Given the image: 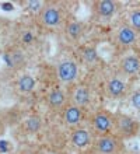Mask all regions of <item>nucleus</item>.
<instances>
[{"label": "nucleus", "instance_id": "1", "mask_svg": "<svg viewBox=\"0 0 140 154\" xmlns=\"http://www.w3.org/2000/svg\"><path fill=\"white\" fill-rule=\"evenodd\" d=\"M115 123L119 134L123 136V137H132L139 130V123L133 118L128 116V115L118 114L115 116Z\"/></svg>", "mask_w": 140, "mask_h": 154}, {"label": "nucleus", "instance_id": "2", "mask_svg": "<svg viewBox=\"0 0 140 154\" xmlns=\"http://www.w3.org/2000/svg\"><path fill=\"white\" fill-rule=\"evenodd\" d=\"M39 18L46 27H56L62 21V11L59 7L46 3L39 13Z\"/></svg>", "mask_w": 140, "mask_h": 154}, {"label": "nucleus", "instance_id": "3", "mask_svg": "<svg viewBox=\"0 0 140 154\" xmlns=\"http://www.w3.org/2000/svg\"><path fill=\"white\" fill-rule=\"evenodd\" d=\"M115 42L122 48H128V46H133L137 42V34L136 31L129 27V25H122L118 28L115 34Z\"/></svg>", "mask_w": 140, "mask_h": 154}, {"label": "nucleus", "instance_id": "4", "mask_svg": "<svg viewBox=\"0 0 140 154\" xmlns=\"http://www.w3.org/2000/svg\"><path fill=\"white\" fill-rule=\"evenodd\" d=\"M119 70L123 76H135L140 74V56L128 55L119 62Z\"/></svg>", "mask_w": 140, "mask_h": 154}, {"label": "nucleus", "instance_id": "5", "mask_svg": "<svg viewBox=\"0 0 140 154\" xmlns=\"http://www.w3.org/2000/svg\"><path fill=\"white\" fill-rule=\"evenodd\" d=\"M90 100H91V95H90V90L86 87V85H74L70 91V101H72L73 105L79 106V108H83V106L88 105L90 104Z\"/></svg>", "mask_w": 140, "mask_h": 154}, {"label": "nucleus", "instance_id": "6", "mask_svg": "<svg viewBox=\"0 0 140 154\" xmlns=\"http://www.w3.org/2000/svg\"><path fill=\"white\" fill-rule=\"evenodd\" d=\"M77 65L73 60H64L58 66V77L63 83H72L77 77Z\"/></svg>", "mask_w": 140, "mask_h": 154}, {"label": "nucleus", "instance_id": "7", "mask_svg": "<svg viewBox=\"0 0 140 154\" xmlns=\"http://www.w3.org/2000/svg\"><path fill=\"white\" fill-rule=\"evenodd\" d=\"M92 125H94V128H95L98 133L105 134L114 126V116L109 115L108 112H98L92 118Z\"/></svg>", "mask_w": 140, "mask_h": 154}, {"label": "nucleus", "instance_id": "8", "mask_svg": "<svg viewBox=\"0 0 140 154\" xmlns=\"http://www.w3.org/2000/svg\"><path fill=\"white\" fill-rule=\"evenodd\" d=\"M94 11L100 17L109 18L116 11V3L112 0H98L94 3Z\"/></svg>", "mask_w": 140, "mask_h": 154}, {"label": "nucleus", "instance_id": "9", "mask_svg": "<svg viewBox=\"0 0 140 154\" xmlns=\"http://www.w3.org/2000/svg\"><path fill=\"white\" fill-rule=\"evenodd\" d=\"M125 88H126L125 83L118 77H114L107 83V93L111 98H118L120 95H123Z\"/></svg>", "mask_w": 140, "mask_h": 154}, {"label": "nucleus", "instance_id": "10", "mask_svg": "<svg viewBox=\"0 0 140 154\" xmlns=\"http://www.w3.org/2000/svg\"><path fill=\"white\" fill-rule=\"evenodd\" d=\"M97 149H98V151L101 154H112L118 149V140L111 137V136H102L98 140Z\"/></svg>", "mask_w": 140, "mask_h": 154}, {"label": "nucleus", "instance_id": "11", "mask_svg": "<svg viewBox=\"0 0 140 154\" xmlns=\"http://www.w3.org/2000/svg\"><path fill=\"white\" fill-rule=\"evenodd\" d=\"M63 116H64V121L67 122L69 125L76 126L77 123H80V121H81V109L79 106L73 105V104H69V105H66V108H64Z\"/></svg>", "mask_w": 140, "mask_h": 154}, {"label": "nucleus", "instance_id": "12", "mask_svg": "<svg viewBox=\"0 0 140 154\" xmlns=\"http://www.w3.org/2000/svg\"><path fill=\"white\" fill-rule=\"evenodd\" d=\"M46 100H48V104L52 108H62L67 102V97H66V94L62 90H53V91H51Z\"/></svg>", "mask_w": 140, "mask_h": 154}, {"label": "nucleus", "instance_id": "13", "mask_svg": "<svg viewBox=\"0 0 140 154\" xmlns=\"http://www.w3.org/2000/svg\"><path fill=\"white\" fill-rule=\"evenodd\" d=\"M72 142L76 147H86L90 143V134L86 129H76L72 134Z\"/></svg>", "mask_w": 140, "mask_h": 154}, {"label": "nucleus", "instance_id": "14", "mask_svg": "<svg viewBox=\"0 0 140 154\" xmlns=\"http://www.w3.org/2000/svg\"><path fill=\"white\" fill-rule=\"evenodd\" d=\"M66 35H67L69 39H79L80 38V35L83 34V24L81 23H79V21H72V23H69L67 25H66Z\"/></svg>", "mask_w": 140, "mask_h": 154}, {"label": "nucleus", "instance_id": "15", "mask_svg": "<svg viewBox=\"0 0 140 154\" xmlns=\"http://www.w3.org/2000/svg\"><path fill=\"white\" fill-rule=\"evenodd\" d=\"M17 85H18V90H20V91H23V93H30V91H32V88H34L35 81H34V79H32L31 76L25 74V76L18 79Z\"/></svg>", "mask_w": 140, "mask_h": 154}, {"label": "nucleus", "instance_id": "16", "mask_svg": "<svg viewBox=\"0 0 140 154\" xmlns=\"http://www.w3.org/2000/svg\"><path fill=\"white\" fill-rule=\"evenodd\" d=\"M130 24H132V28L135 31L140 32V8L133 10L130 13Z\"/></svg>", "mask_w": 140, "mask_h": 154}, {"label": "nucleus", "instance_id": "17", "mask_svg": "<svg viewBox=\"0 0 140 154\" xmlns=\"http://www.w3.org/2000/svg\"><path fill=\"white\" fill-rule=\"evenodd\" d=\"M39 126H41V121H39V118H36V116H34V118H30L28 119V122H27V128L31 132H36V130L39 129Z\"/></svg>", "mask_w": 140, "mask_h": 154}, {"label": "nucleus", "instance_id": "18", "mask_svg": "<svg viewBox=\"0 0 140 154\" xmlns=\"http://www.w3.org/2000/svg\"><path fill=\"white\" fill-rule=\"evenodd\" d=\"M83 55H84V57H86V60H88V62H92L97 59V52L94 48H86Z\"/></svg>", "mask_w": 140, "mask_h": 154}, {"label": "nucleus", "instance_id": "19", "mask_svg": "<svg viewBox=\"0 0 140 154\" xmlns=\"http://www.w3.org/2000/svg\"><path fill=\"white\" fill-rule=\"evenodd\" d=\"M130 102H132V105L137 109H140V90L139 91H135L132 94V97H130Z\"/></svg>", "mask_w": 140, "mask_h": 154}, {"label": "nucleus", "instance_id": "20", "mask_svg": "<svg viewBox=\"0 0 140 154\" xmlns=\"http://www.w3.org/2000/svg\"><path fill=\"white\" fill-rule=\"evenodd\" d=\"M4 133V125H3V122L0 121V136Z\"/></svg>", "mask_w": 140, "mask_h": 154}, {"label": "nucleus", "instance_id": "21", "mask_svg": "<svg viewBox=\"0 0 140 154\" xmlns=\"http://www.w3.org/2000/svg\"><path fill=\"white\" fill-rule=\"evenodd\" d=\"M136 45H137V49H139V52H140V39H137Z\"/></svg>", "mask_w": 140, "mask_h": 154}, {"label": "nucleus", "instance_id": "22", "mask_svg": "<svg viewBox=\"0 0 140 154\" xmlns=\"http://www.w3.org/2000/svg\"><path fill=\"white\" fill-rule=\"evenodd\" d=\"M53 154H55V153H53Z\"/></svg>", "mask_w": 140, "mask_h": 154}]
</instances>
